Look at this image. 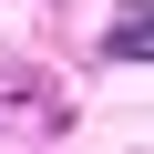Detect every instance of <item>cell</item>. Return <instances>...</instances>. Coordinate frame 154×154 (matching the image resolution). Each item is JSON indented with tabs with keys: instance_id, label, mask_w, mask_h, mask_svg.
<instances>
[{
	"instance_id": "1",
	"label": "cell",
	"mask_w": 154,
	"mask_h": 154,
	"mask_svg": "<svg viewBox=\"0 0 154 154\" xmlns=\"http://www.w3.org/2000/svg\"><path fill=\"white\" fill-rule=\"evenodd\" d=\"M103 62H144V0H123L113 31H103Z\"/></svg>"
}]
</instances>
